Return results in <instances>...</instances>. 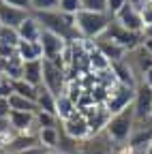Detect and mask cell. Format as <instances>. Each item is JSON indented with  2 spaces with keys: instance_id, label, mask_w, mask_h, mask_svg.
<instances>
[{
  "instance_id": "6da1fadb",
  "label": "cell",
  "mask_w": 152,
  "mask_h": 154,
  "mask_svg": "<svg viewBox=\"0 0 152 154\" xmlns=\"http://www.w3.org/2000/svg\"><path fill=\"white\" fill-rule=\"evenodd\" d=\"M34 19L39 22L41 30L54 32L62 36L67 43H75V41H82V36L75 28V15H67L62 11H45V13H32Z\"/></svg>"
},
{
  "instance_id": "7a4b0ae2",
  "label": "cell",
  "mask_w": 152,
  "mask_h": 154,
  "mask_svg": "<svg viewBox=\"0 0 152 154\" xmlns=\"http://www.w3.org/2000/svg\"><path fill=\"white\" fill-rule=\"evenodd\" d=\"M111 22V15L107 13H90V11H77L75 13V28H77L79 36L86 41H94L101 36Z\"/></svg>"
},
{
  "instance_id": "3957f363",
  "label": "cell",
  "mask_w": 152,
  "mask_h": 154,
  "mask_svg": "<svg viewBox=\"0 0 152 154\" xmlns=\"http://www.w3.org/2000/svg\"><path fill=\"white\" fill-rule=\"evenodd\" d=\"M133 126H135V113H133V105H129L126 109L113 113L109 118L105 133L109 135V139L113 143H126L133 133Z\"/></svg>"
},
{
  "instance_id": "277c9868",
  "label": "cell",
  "mask_w": 152,
  "mask_h": 154,
  "mask_svg": "<svg viewBox=\"0 0 152 154\" xmlns=\"http://www.w3.org/2000/svg\"><path fill=\"white\" fill-rule=\"evenodd\" d=\"M133 113H135V124L152 122V88L144 82L137 84L135 96H133Z\"/></svg>"
},
{
  "instance_id": "5b68a950",
  "label": "cell",
  "mask_w": 152,
  "mask_h": 154,
  "mask_svg": "<svg viewBox=\"0 0 152 154\" xmlns=\"http://www.w3.org/2000/svg\"><path fill=\"white\" fill-rule=\"evenodd\" d=\"M133 96H135V90H133V88H126L122 84H116V86H111L107 90V99H105L103 105L113 116V113L126 109L129 105H133Z\"/></svg>"
},
{
  "instance_id": "8992f818",
  "label": "cell",
  "mask_w": 152,
  "mask_h": 154,
  "mask_svg": "<svg viewBox=\"0 0 152 154\" xmlns=\"http://www.w3.org/2000/svg\"><path fill=\"white\" fill-rule=\"evenodd\" d=\"M122 60L126 62V66L133 71V75H135V77H137V82L141 84L144 73L152 66V54H148V51L144 49V45H137V47L129 49V51L124 54Z\"/></svg>"
},
{
  "instance_id": "52a82bcc",
  "label": "cell",
  "mask_w": 152,
  "mask_h": 154,
  "mask_svg": "<svg viewBox=\"0 0 152 154\" xmlns=\"http://www.w3.org/2000/svg\"><path fill=\"white\" fill-rule=\"evenodd\" d=\"M105 36H109L111 41H116L120 47H124L126 51L129 49H133V47H137V45H141V34H137V32H131V30H126V28H122L116 19L111 17V22L107 24V28H105V32H103Z\"/></svg>"
},
{
  "instance_id": "ba28073f",
  "label": "cell",
  "mask_w": 152,
  "mask_h": 154,
  "mask_svg": "<svg viewBox=\"0 0 152 154\" xmlns=\"http://www.w3.org/2000/svg\"><path fill=\"white\" fill-rule=\"evenodd\" d=\"M41 84H43L54 96L62 94L64 84H67V71L58 69L54 62H49V60H45V58H43V82H41Z\"/></svg>"
},
{
  "instance_id": "9c48e42d",
  "label": "cell",
  "mask_w": 152,
  "mask_h": 154,
  "mask_svg": "<svg viewBox=\"0 0 152 154\" xmlns=\"http://www.w3.org/2000/svg\"><path fill=\"white\" fill-rule=\"evenodd\" d=\"M79 113L84 116L86 122H88L90 135H97V133L105 131V126H107V122H109V118H111V113L107 111V107H105L103 103H94V105L82 109Z\"/></svg>"
},
{
  "instance_id": "30bf717a",
  "label": "cell",
  "mask_w": 152,
  "mask_h": 154,
  "mask_svg": "<svg viewBox=\"0 0 152 154\" xmlns=\"http://www.w3.org/2000/svg\"><path fill=\"white\" fill-rule=\"evenodd\" d=\"M58 126H60V131L64 135H69V137L75 139V141H84L86 137H90L88 122H86V118L79 111H75L71 118H67V120H58Z\"/></svg>"
},
{
  "instance_id": "8fae6325",
  "label": "cell",
  "mask_w": 152,
  "mask_h": 154,
  "mask_svg": "<svg viewBox=\"0 0 152 154\" xmlns=\"http://www.w3.org/2000/svg\"><path fill=\"white\" fill-rule=\"evenodd\" d=\"M113 148V141L109 139V135L105 131L90 135L84 141H79V154H109Z\"/></svg>"
},
{
  "instance_id": "7c38bea8",
  "label": "cell",
  "mask_w": 152,
  "mask_h": 154,
  "mask_svg": "<svg viewBox=\"0 0 152 154\" xmlns=\"http://www.w3.org/2000/svg\"><path fill=\"white\" fill-rule=\"evenodd\" d=\"M113 19L122 26V28H126V30H131V32H137V34H141V30H144V22H141V15H139V11L133 7L131 2H126L116 15H113Z\"/></svg>"
},
{
  "instance_id": "4fadbf2b",
  "label": "cell",
  "mask_w": 152,
  "mask_h": 154,
  "mask_svg": "<svg viewBox=\"0 0 152 154\" xmlns=\"http://www.w3.org/2000/svg\"><path fill=\"white\" fill-rule=\"evenodd\" d=\"M39 45L43 49V58H45V60H54V58H58L62 54V49L67 47V41H64L62 36L54 34V32L43 30L41 32V38H39Z\"/></svg>"
},
{
  "instance_id": "5bb4252c",
  "label": "cell",
  "mask_w": 152,
  "mask_h": 154,
  "mask_svg": "<svg viewBox=\"0 0 152 154\" xmlns=\"http://www.w3.org/2000/svg\"><path fill=\"white\" fill-rule=\"evenodd\" d=\"M92 43H94V47H97V49L107 58L111 64H113V62H120L122 58H124V54H126V49H124V47H120L116 41H111V38H109V36H105V34L97 36Z\"/></svg>"
},
{
  "instance_id": "9a60e30c",
  "label": "cell",
  "mask_w": 152,
  "mask_h": 154,
  "mask_svg": "<svg viewBox=\"0 0 152 154\" xmlns=\"http://www.w3.org/2000/svg\"><path fill=\"white\" fill-rule=\"evenodd\" d=\"M34 146H41L36 135L17 133L9 143H5V152H7V154H22V152H26V150H30V148H34Z\"/></svg>"
},
{
  "instance_id": "2e32d148",
  "label": "cell",
  "mask_w": 152,
  "mask_h": 154,
  "mask_svg": "<svg viewBox=\"0 0 152 154\" xmlns=\"http://www.w3.org/2000/svg\"><path fill=\"white\" fill-rule=\"evenodd\" d=\"M41 26L39 22L34 19V15L30 13L24 22L17 26V34H20V41H30V43H39V38H41Z\"/></svg>"
},
{
  "instance_id": "e0dca14e",
  "label": "cell",
  "mask_w": 152,
  "mask_h": 154,
  "mask_svg": "<svg viewBox=\"0 0 152 154\" xmlns=\"http://www.w3.org/2000/svg\"><path fill=\"white\" fill-rule=\"evenodd\" d=\"M126 143L131 150H146L152 143V126H133V133Z\"/></svg>"
},
{
  "instance_id": "ac0fdd59",
  "label": "cell",
  "mask_w": 152,
  "mask_h": 154,
  "mask_svg": "<svg viewBox=\"0 0 152 154\" xmlns=\"http://www.w3.org/2000/svg\"><path fill=\"white\" fill-rule=\"evenodd\" d=\"M28 15H30V13L20 11V9H13V7H9V5H5V2H0V24H2V26L17 28Z\"/></svg>"
},
{
  "instance_id": "d6986e66",
  "label": "cell",
  "mask_w": 152,
  "mask_h": 154,
  "mask_svg": "<svg viewBox=\"0 0 152 154\" xmlns=\"http://www.w3.org/2000/svg\"><path fill=\"white\" fill-rule=\"evenodd\" d=\"M15 54L22 62H32V60H43V49L39 43H30V41H20L15 47Z\"/></svg>"
},
{
  "instance_id": "ffe728a7",
  "label": "cell",
  "mask_w": 152,
  "mask_h": 154,
  "mask_svg": "<svg viewBox=\"0 0 152 154\" xmlns=\"http://www.w3.org/2000/svg\"><path fill=\"white\" fill-rule=\"evenodd\" d=\"M22 79L28 82L34 88L41 86V82H43V60L24 62V66H22Z\"/></svg>"
},
{
  "instance_id": "44dd1931",
  "label": "cell",
  "mask_w": 152,
  "mask_h": 154,
  "mask_svg": "<svg viewBox=\"0 0 152 154\" xmlns=\"http://www.w3.org/2000/svg\"><path fill=\"white\" fill-rule=\"evenodd\" d=\"M111 71H113V75H116V82H118V84H122V86H126V88H133V90L137 88V84H139L137 77L133 75V71L126 66L124 60L113 62V64H111Z\"/></svg>"
},
{
  "instance_id": "7402d4cb",
  "label": "cell",
  "mask_w": 152,
  "mask_h": 154,
  "mask_svg": "<svg viewBox=\"0 0 152 154\" xmlns=\"http://www.w3.org/2000/svg\"><path fill=\"white\" fill-rule=\"evenodd\" d=\"M36 109L39 111H45V113H51L56 116V96L41 84V86H36Z\"/></svg>"
},
{
  "instance_id": "603a6c76",
  "label": "cell",
  "mask_w": 152,
  "mask_h": 154,
  "mask_svg": "<svg viewBox=\"0 0 152 154\" xmlns=\"http://www.w3.org/2000/svg\"><path fill=\"white\" fill-rule=\"evenodd\" d=\"M75 111H77V107H75V103L69 99L67 94H58V96H56V118H58V120L71 118Z\"/></svg>"
},
{
  "instance_id": "cb8c5ba5",
  "label": "cell",
  "mask_w": 152,
  "mask_h": 154,
  "mask_svg": "<svg viewBox=\"0 0 152 154\" xmlns=\"http://www.w3.org/2000/svg\"><path fill=\"white\" fill-rule=\"evenodd\" d=\"M88 62H90V73H101V71H107L111 66V62L94 47V43H92V49L88 51Z\"/></svg>"
},
{
  "instance_id": "d4e9b609",
  "label": "cell",
  "mask_w": 152,
  "mask_h": 154,
  "mask_svg": "<svg viewBox=\"0 0 152 154\" xmlns=\"http://www.w3.org/2000/svg\"><path fill=\"white\" fill-rule=\"evenodd\" d=\"M9 107H11V111H24V113H36L39 111L34 101H28L24 96H20V94H11L9 96Z\"/></svg>"
},
{
  "instance_id": "484cf974",
  "label": "cell",
  "mask_w": 152,
  "mask_h": 154,
  "mask_svg": "<svg viewBox=\"0 0 152 154\" xmlns=\"http://www.w3.org/2000/svg\"><path fill=\"white\" fill-rule=\"evenodd\" d=\"M39 143L54 152L56 146H58V124L51 126V128H41L39 131Z\"/></svg>"
},
{
  "instance_id": "4316f807",
  "label": "cell",
  "mask_w": 152,
  "mask_h": 154,
  "mask_svg": "<svg viewBox=\"0 0 152 154\" xmlns=\"http://www.w3.org/2000/svg\"><path fill=\"white\" fill-rule=\"evenodd\" d=\"M11 90H13V94H20V96H24V99H28V101H36V88L30 86L24 79L11 82Z\"/></svg>"
},
{
  "instance_id": "83f0119b",
  "label": "cell",
  "mask_w": 152,
  "mask_h": 154,
  "mask_svg": "<svg viewBox=\"0 0 152 154\" xmlns=\"http://www.w3.org/2000/svg\"><path fill=\"white\" fill-rule=\"evenodd\" d=\"M60 0H30V13H45L56 11Z\"/></svg>"
},
{
  "instance_id": "f1b7e54d",
  "label": "cell",
  "mask_w": 152,
  "mask_h": 154,
  "mask_svg": "<svg viewBox=\"0 0 152 154\" xmlns=\"http://www.w3.org/2000/svg\"><path fill=\"white\" fill-rule=\"evenodd\" d=\"M0 43L11 45V47H17V43H20V34H17V28L2 26V30H0Z\"/></svg>"
},
{
  "instance_id": "f546056e",
  "label": "cell",
  "mask_w": 152,
  "mask_h": 154,
  "mask_svg": "<svg viewBox=\"0 0 152 154\" xmlns=\"http://www.w3.org/2000/svg\"><path fill=\"white\" fill-rule=\"evenodd\" d=\"M79 11H90V13H107V0H82ZM109 15V13H107Z\"/></svg>"
},
{
  "instance_id": "4dcf8cb0",
  "label": "cell",
  "mask_w": 152,
  "mask_h": 154,
  "mask_svg": "<svg viewBox=\"0 0 152 154\" xmlns=\"http://www.w3.org/2000/svg\"><path fill=\"white\" fill-rule=\"evenodd\" d=\"M34 122H36L39 128H51V126L58 124V118L51 116V113H45V111H36L34 113Z\"/></svg>"
},
{
  "instance_id": "1f68e13d",
  "label": "cell",
  "mask_w": 152,
  "mask_h": 154,
  "mask_svg": "<svg viewBox=\"0 0 152 154\" xmlns=\"http://www.w3.org/2000/svg\"><path fill=\"white\" fill-rule=\"evenodd\" d=\"M15 135H17V133L11 128L9 118H0V141H2V143H9Z\"/></svg>"
},
{
  "instance_id": "d6a6232c",
  "label": "cell",
  "mask_w": 152,
  "mask_h": 154,
  "mask_svg": "<svg viewBox=\"0 0 152 154\" xmlns=\"http://www.w3.org/2000/svg\"><path fill=\"white\" fill-rule=\"evenodd\" d=\"M82 9V0H60L58 2V11L67 13V15H75Z\"/></svg>"
},
{
  "instance_id": "836d02e7",
  "label": "cell",
  "mask_w": 152,
  "mask_h": 154,
  "mask_svg": "<svg viewBox=\"0 0 152 154\" xmlns=\"http://www.w3.org/2000/svg\"><path fill=\"white\" fill-rule=\"evenodd\" d=\"M137 11H139V15H141V22H144V26H150V24H152V2L144 0V2L137 7Z\"/></svg>"
},
{
  "instance_id": "e575fe53",
  "label": "cell",
  "mask_w": 152,
  "mask_h": 154,
  "mask_svg": "<svg viewBox=\"0 0 152 154\" xmlns=\"http://www.w3.org/2000/svg\"><path fill=\"white\" fill-rule=\"evenodd\" d=\"M0 2H5L13 9H20V11H26L30 13V0H0Z\"/></svg>"
},
{
  "instance_id": "d590c367",
  "label": "cell",
  "mask_w": 152,
  "mask_h": 154,
  "mask_svg": "<svg viewBox=\"0 0 152 154\" xmlns=\"http://www.w3.org/2000/svg\"><path fill=\"white\" fill-rule=\"evenodd\" d=\"M126 2H129V0H107V13L113 17V15H116Z\"/></svg>"
},
{
  "instance_id": "8d00e7d4",
  "label": "cell",
  "mask_w": 152,
  "mask_h": 154,
  "mask_svg": "<svg viewBox=\"0 0 152 154\" xmlns=\"http://www.w3.org/2000/svg\"><path fill=\"white\" fill-rule=\"evenodd\" d=\"M13 56H15V47L0 43V60H9V58H13Z\"/></svg>"
},
{
  "instance_id": "74e56055",
  "label": "cell",
  "mask_w": 152,
  "mask_h": 154,
  "mask_svg": "<svg viewBox=\"0 0 152 154\" xmlns=\"http://www.w3.org/2000/svg\"><path fill=\"white\" fill-rule=\"evenodd\" d=\"M11 113V107H9V99L0 96V118H9Z\"/></svg>"
},
{
  "instance_id": "f35d334b",
  "label": "cell",
  "mask_w": 152,
  "mask_h": 154,
  "mask_svg": "<svg viewBox=\"0 0 152 154\" xmlns=\"http://www.w3.org/2000/svg\"><path fill=\"white\" fill-rule=\"evenodd\" d=\"M141 82H144L146 86H150V88H152V66H150V69H148V71L144 73V77H141Z\"/></svg>"
},
{
  "instance_id": "ab89813d",
  "label": "cell",
  "mask_w": 152,
  "mask_h": 154,
  "mask_svg": "<svg viewBox=\"0 0 152 154\" xmlns=\"http://www.w3.org/2000/svg\"><path fill=\"white\" fill-rule=\"evenodd\" d=\"M141 38H152V24H150V26H144V30H141Z\"/></svg>"
},
{
  "instance_id": "60d3db41",
  "label": "cell",
  "mask_w": 152,
  "mask_h": 154,
  "mask_svg": "<svg viewBox=\"0 0 152 154\" xmlns=\"http://www.w3.org/2000/svg\"><path fill=\"white\" fill-rule=\"evenodd\" d=\"M141 45L148 54H152V38H141Z\"/></svg>"
},
{
  "instance_id": "b9f144b4",
  "label": "cell",
  "mask_w": 152,
  "mask_h": 154,
  "mask_svg": "<svg viewBox=\"0 0 152 154\" xmlns=\"http://www.w3.org/2000/svg\"><path fill=\"white\" fill-rule=\"evenodd\" d=\"M129 2H131V5H133V7H135V9H137V7H139V5H141V2H144V0H129Z\"/></svg>"
},
{
  "instance_id": "7bdbcfd3",
  "label": "cell",
  "mask_w": 152,
  "mask_h": 154,
  "mask_svg": "<svg viewBox=\"0 0 152 154\" xmlns=\"http://www.w3.org/2000/svg\"><path fill=\"white\" fill-rule=\"evenodd\" d=\"M131 154H146V150H131Z\"/></svg>"
},
{
  "instance_id": "ee69618b",
  "label": "cell",
  "mask_w": 152,
  "mask_h": 154,
  "mask_svg": "<svg viewBox=\"0 0 152 154\" xmlns=\"http://www.w3.org/2000/svg\"><path fill=\"white\" fill-rule=\"evenodd\" d=\"M146 154H152V143H150V146L146 148Z\"/></svg>"
},
{
  "instance_id": "f6af8a7d",
  "label": "cell",
  "mask_w": 152,
  "mask_h": 154,
  "mask_svg": "<svg viewBox=\"0 0 152 154\" xmlns=\"http://www.w3.org/2000/svg\"><path fill=\"white\" fill-rule=\"evenodd\" d=\"M0 148H5V143H2V141H0Z\"/></svg>"
},
{
  "instance_id": "bcb514c9",
  "label": "cell",
  "mask_w": 152,
  "mask_h": 154,
  "mask_svg": "<svg viewBox=\"0 0 152 154\" xmlns=\"http://www.w3.org/2000/svg\"><path fill=\"white\" fill-rule=\"evenodd\" d=\"M0 30H2V24H0Z\"/></svg>"
},
{
  "instance_id": "7dc6e473",
  "label": "cell",
  "mask_w": 152,
  "mask_h": 154,
  "mask_svg": "<svg viewBox=\"0 0 152 154\" xmlns=\"http://www.w3.org/2000/svg\"><path fill=\"white\" fill-rule=\"evenodd\" d=\"M148 2H152V0H148Z\"/></svg>"
},
{
  "instance_id": "c3c4849f",
  "label": "cell",
  "mask_w": 152,
  "mask_h": 154,
  "mask_svg": "<svg viewBox=\"0 0 152 154\" xmlns=\"http://www.w3.org/2000/svg\"><path fill=\"white\" fill-rule=\"evenodd\" d=\"M51 154H54V152H51Z\"/></svg>"
}]
</instances>
